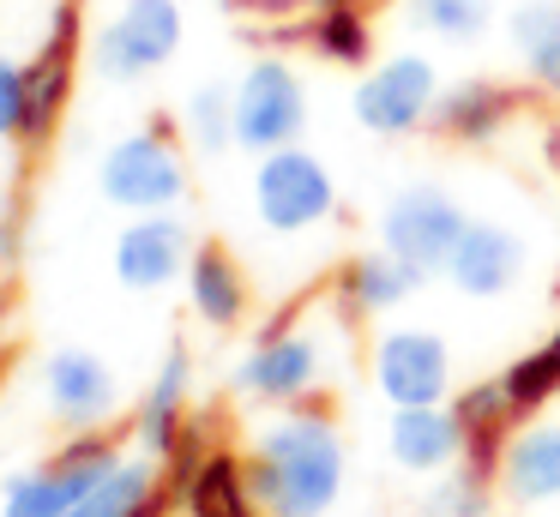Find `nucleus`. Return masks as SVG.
<instances>
[{
	"label": "nucleus",
	"mask_w": 560,
	"mask_h": 517,
	"mask_svg": "<svg viewBox=\"0 0 560 517\" xmlns=\"http://www.w3.org/2000/svg\"><path fill=\"white\" fill-rule=\"evenodd\" d=\"M0 325H7V307H0Z\"/></svg>",
	"instance_id": "obj_31"
},
{
	"label": "nucleus",
	"mask_w": 560,
	"mask_h": 517,
	"mask_svg": "<svg viewBox=\"0 0 560 517\" xmlns=\"http://www.w3.org/2000/svg\"><path fill=\"white\" fill-rule=\"evenodd\" d=\"M319 373H326V349L307 325H278L266 331L235 367V391L247 403H271V409H295L307 391H319Z\"/></svg>",
	"instance_id": "obj_9"
},
{
	"label": "nucleus",
	"mask_w": 560,
	"mask_h": 517,
	"mask_svg": "<svg viewBox=\"0 0 560 517\" xmlns=\"http://www.w3.org/2000/svg\"><path fill=\"white\" fill-rule=\"evenodd\" d=\"M254 487H247V463L230 451H199L182 475V512L187 517H254Z\"/></svg>",
	"instance_id": "obj_19"
},
{
	"label": "nucleus",
	"mask_w": 560,
	"mask_h": 517,
	"mask_svg": "<svg viewBox=\"0 0 560 517\" xmlns=\"http://www.w3.org/2000/svg\"><path fill=\"white\" fill-rule=\"evenodd\" d=\"M73 55H79V0H61L49 19L43 48L25 60L31 108H25V144H43L67 108V84H73Z\"/></svg>",
	"instance_id": "obj_13"
},
{
	"label": "nucleus",
	"mask_w": 560,
	"mask_h": 517,
	"mask_svg": "<svg viewBox=\"0 0 560 517\" xmlns=\"http://www.w3.org/2000/svg\"><path fill=\"white\" fill-rule=\"evenodd\" d=\"M416 289H422V271L404 265L392 247L355 252L338 271V295H343V307H355V313H392V307H404Z\"/></svg>",
	"instance_id": "obj_21"
},
{
	"label": "nucleus",
	"mask_w": 560,
	"mask_h": 517,
	"mask_svg": "<svg viewBox=\"0 0 560 517\" xmlns=\"http://www.w3.org/2000/svg\"><path fill=\"white\" fill-rule=\"evenodd\" d=\"M518 271H524V240L512 235L506 223H470L458 235V247H452V259H446L452 289L470 295V301L506 295V289L518 283Z\"/></svg>",
	"instance_id": "obj_15"
},
{
	"label": "nucleus",
	"mask_w": 560,
	"mask_h": 517,
	"mask_svg": "<svg viewBox=\"0 0 560 517\" xmlns=\"http://www.w3.org/2000/svg\"><path fill=\"white\" fill-rule=\"evenodd\" d=\"M115 463H121L115 439H103V433H79V439L61 445L49 463H37V469H25V475L7 481V493H0V517H67Z\"/></svg>",
	"instance_id": "obj_4"
},
{
	"label": "nucleus",
	"mask_w": 560,
	"mask_h": 517,
	"mask_svg": "<svg viewBox=\"0 0 560 517\" xmlns=\"http://www.w3.org/2000/svg\"><path fill=\"white\" fill-rule=\"evenodd\" d=\"M355 120H362L368 132H380V139H404V132L428 127V115H434L440 103V72L428 55H386L374 60V67L362 72V84H355Z\"/></svg>",
	"instance_id": "obj_7"
},
{
	"label": "nucleus",
	"mask_w": 560,
	"mask_h": 517,
	"mask_svg": "<svg viewBox=\"0 0 560 517\" xmlns=\"http://www.w3.org/2000/svg\"><path fill=\"white\" fill-rule=\"evenodd\" d=\"M506 391L512 403H518V415H530V409H542L548 397H560V337H548L542 349H530V355H518L506 373Z\"/></svg>",
	"instance_id": "obj_27"
},
{
	"label": "nucleus",
	"mask_w": 560,
	"mask_h": 517,
	"mask_svg": "<svg viewBox=\"0 0 560 517\" xmlns=\"http://www.w3.org/2000/svg\"><path fill=\"white\" fill-rule=\"evenodd\" d=\"M555 337H560V331H555Z\"/></svg>",
	"instance_id": "obj_32"
},
{
	"label": "nucleus",
	"mask_w": 560,
	"mask_h": 517,
	"mask_svg": "<svg viewBox=\"0 0 560 517\" xmlns=\"http://www.w3.org/2000/svg\"><path fill=\"white\" fill-rule=\"evenodd\" d=\"M37 379H43V409L73 433H97L115 415V397H121V379H115L109 361L91 355V349H73V343L49 349Z\"/></svg>",
	"instance_id": "obj_11"
},
{
	"label": "nucleus",
	"mask_w": 560,
	"mask_h": 517,
	"mask_svg": "<svg viewBox=\"0 0 560 517\" xmlns=\"http://www.w3.org/2000/svg\"><path fill=\"white\" fill-rule=\"evenodd\" d=\"M428 517H488V475L470 463H452V475L428 493Z\"/></svg>",
	"instance_id": "obj_28"
},
{
	"label": "nucleus",
	"mask_w": 560,
	"mask_h": 517,
	"mask_svg": "<svg viewBox=\"0 0 560 517\" xmlns=\"http://www.w3.org/2000/svg\"><path fill=\"white\" fill-rule=\"evenodd\" d=\"M187 301H194V319L211 325V331H230L247 313V277L242 265L223 247H194L187 259Z\"/></svg>",
	"instance_id": "obj_20"
},
{
	"label": "nucleus",
	"mask_w": 560,
	"mask_h": 517,
	"mask_svg": "<svg viewBox=\"0 0 560 517\" xmlns=\"http://www.w3.org/2000/svg\"><path fill=\"white\" fill-rule=\"evenodd\" d=\"M163 512V481L151 457H121L67 517H158Z\"/></svg>",
	"instance_id": "obj_22"
},
{
	"label": "nucleus",
	"mask_w": 560,
	"mask_h": 517,
	"mask_svg": "<svg viewBox=\"0 0 560 517\" xmlns=\"http://www.w3.org/2000/svg\"><path fill=\"white\" fill-rule=\"evenodd\" d=\"M25 108H31L25 67L0 55V139H25Z\"/></svg>",
	"instance_id": "obj_29"
},
{
	"label": "nucleus",
	"mask_w": 560,
	"mask_h": 517,
	"mask_svg": "<svg viewBox=\"0 0 560 517\" xmlns=\"http://www.w3.org/2000/svg\"><path fill=\"white\" fill-rule=\"evenodd\" d=\"M512 115V91L494 79H458V84H440V103L428 115V127L446 132L458 144H482L500 132V120Z\"/></svg>",
	"instance_id": "obj_18"
},
{
	"label": "nucleus",
	"mask_w": 560,
	"mask_h": 517,
	"mask_svg": "<svg viewBox=\"0 0 560 517\" xmlns=\"http://www.w3.org/2000/svg\"><path fill=\"white\" fill-rule=\"evenodd\" d=\"M247 487L266 517H326L343 487V439L319 409H283L247 445Z\"/></svg>",
	"instance_id": "obj_1"
},
{
	"label": "nucleus",
	"mask_w": 560,
	"mask_h": 517,
	"mask_svg": "<svg viewBox=\"0 0 560 517\" xmlns=\"http://www.w3.org/2000/svg\"><path fill=\"white\" fill-rule=\"evenodd\" d=\"M187 373H194L187 367V349L170 343L163 367L151 373L145 397H139V409H133V439H139L145 457H175L182 451V439H187V427H182V415H187Z\"/></svg>",
	"instance_id": "obj_16"
},
{
	"label": "nucleus",
	"mask_w": 560,
	"mask_h": 517,
	"mask_svg": "<svg viewBox=\"0 0 560 517\" xmlns=\"http://www.w3.org/2000/svg\"><path fill=\"white\" fill-rule=\"evenodd\" d=\"M464 228H470V216H464V204L446 187H404L380 211V247H392L422 277H434V271H446Z\"/></svg>",
	"instance_id": "obj_8"
},
{
	"label": "nucleus",
	"mask_w": 560,
	"mask_h": 517,
	"mask_svg": "<svg viewBox=\"0 0 560 517\" xmlns=\"http://www.w3.org/2000/svg\"><path fill=\"white\" fill-rule=\"evenodd\" d=\"M187 259H194V240H187V223L175 211H145L115 235V277L139 295L187 277Z\"/></svg>",
	"instance_id": "obj_12"
},
{
	"label": "nucleus",
	"mask_w": 560,
	"mask_h": 517,
	"mask_svg": "<svg viewBox=\"0 0 560 517\" xmlns=\"http://www.w3.org/2000/svg\"><path fill=\"white\" fill-rule=\"evenodd\" d=\"M314 55L338 60V67H362L368 55H374V36H368V19L355 7H319L314 19Z\"/></svg>",
	"instance_id": "obj_26"
},
{
	"label": "nucleus",
	"mask_w": 560,
	"mask_h": 517,
	"mask_svg": "<svg viewBox=\"0 0 560 517\" xmlns=\"http://www.w3.org/2000/svg\"><path fill=\"white\" fill-rule=\"evenodd\" d=\"M386 451H392V463L410 469V475H440V469L464 463V451H470V433H464L458 409H446V403H416V409H392Z\"/></svg>",
	"instance_id": "obj_14"
},
{
	"label": "nucleus",
	"mask_w": 560,
	"mask_h": 517,
	"mask_svg": "<svg viewBox=\"0 0 560 517\" xmlns=\"http://www.w3.org/2000/svg\"><path fill=\"white\" fill-rule=\"evenodd\" d=\"M374 385L392 409L416 403H446L452 397V349L440 331L422 325H398L374 343Z\"/></svg>",
	"instance_id": "obj_10"
},
{
	"label": "nucleus",
	"mask_w": 560,
	"mask_h": 517,
	"mask_svg": "<svg viewBox=\"0 0 560 517\" xmlns=\"http://www.w3.org/2000/svg\"><path fill=\"white\" fill-rule=\"evenodd\" d=\"M175 48H182V0H121L91 43V67L109 84H133L170 67Z\"/></svg>",
	"instance_id": "obj_3"
},
{
	"label": "nucleus",
	"mask_w": 560,
	"mask_h": 517,
	"mask_svg": "<svg viewBox=\"0 0 560 517\" xmlns=\"http://www.w3.org/2000/svg\"><path fill=\"white\" fill-rule=\"evenodd\" d=\"M500 487L518 505L560 500V421H530L500 451Z\"/></svg>",
	"instance_id": "obj_17"
},
{
	"label": "nucleus",
	"mask_w": 560,
	"mask_h": 517,
	"mask_svg": "<svg viewBox=\"0 0 560 517\" xmlns=\"http://www.w3.org/2000/svg\"><path fill=\"white\" fill-rule=\"evenodd\" d=\"M302 127H307V91H302V79H295V67L278 55H259L254 67L235 79V144L266 156V151L295 144Z\"/></svg>",
	"instance_id": "obj_6"
},
{
	"label": "nucleus",
	"mask_w": 560,
	"mask_h": 517,
	"mask_svg": "<svg viewBox=\"0 0 560 517\" xmlns=\"http://www.w3.org/2000/svg\"><path fill=\"white\" fill-rule=\"evenodd\" d=\"M404 12L416 31L440 36V43H476L494 19V0H410Z\"/></svg>",
	"instance_id": "obj_25"
},
{
	"label": "nucleus",
	"mask_w": 560,
	"mask_h": 517,
	"mask_svg": "<svg viewBox=\"0 0 560 517\" xmlns=\"http://www.w3.org/2000/svg\"><path fill=\"white\" fill-rule=\"evenodd\" d=\"M512 55L542 91H560V0H524L512 12Z\"/></svg>",
	"instance_id": "obj_23"
},
{
	"label": "nucleus",
	"mask_w": 560,
	"mask_h": 517,
	"mask_svg": "<svg viewBox=\"0 0 560 517\" xmlns=\"http://www.w3.org/2000/svg\"><path fill=\"white\" fill-rule=\"evenodd\" d=\"M319 7H355V0H319Z\"/></svg>",
	"instance_id": "obj_30"
},
{
	"label": "nucleus",
	"mask_w": 560,
	"mask_h": 517,
	"mask_svg": "<svg viewBox=\"0 0 560 517\" xmlns=\"http://www.w3.org/2000/svg\"><path fill=\"white\" fill-rule=\"evenodd\" d=\"M97 187L115 211L145 216V211H175L187 192V156L175 139H163L158 127L121 132L97 163Z\"/></svg>",
	"instance_id": "obj_2"
},
{
	"label": "nucleus",
	"mask_w": 560,
	"mask_h": 517,
	"mask_svg": "<svg viewBox=\"0 0 560 517\" xmlns=\"http://www.w3.org/2000/svg\"><path fill=\"white\" fill-rule=\"evenodd\" d=\"M182 132L194 151L223 156L235 144V84H199L182 103Z\"/></svg>",
	"instance_id": "obj_24"
},
{
	"label": "nucleus",
	"mask_w": 560,
	"mask_h": 517,
	"mask_svg": "<svg viewBox=\"0 0 560 517\" xmlns=\"http://www.w3.org/2000/svg\"><path fill=\"white\" fill-rule=\"evenodd\" d=\"M254 211L271 235H302L338 211V187L314 151L283 144V151H266L254 168Z\"/></svg>",
	"instance_id": "obj_5"
}]
</instances>
